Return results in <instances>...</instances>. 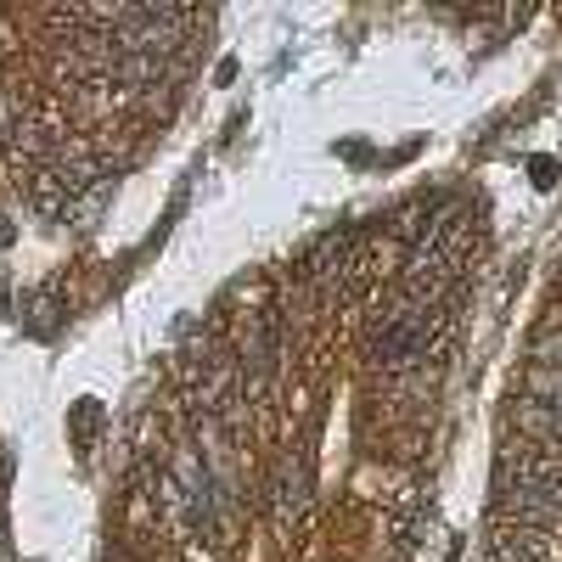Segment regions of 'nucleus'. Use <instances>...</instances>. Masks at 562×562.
I'll return each mask as SVG.
<instances>
[{
	"label": "nucleus",
	"instance_id": "1",
	"mask_svg": "<svg viewBox=\"0 0 562 562\" xmlns=\"http://www.w3.org/2000/svg\"><path fill=\"white\" fill-rule=\"evenodd\" d=\"M304 506H310V467L299 456V461H281L276 467V479H270V512H276V524H299Z\"/></svg>",
	"mask_w": 562,
	"mask_h": 562
},
{
	"label": "nucleus",
	"instance_id": "2",
	"mask_svg": "<svg viewBox=\"0 0 562 562\" xmlns=\"http://www.w3.org/2000/svg\"><path fill=\"white\" fill-rule=\"evenodd\" d=\"M97 422H102V405H97V400L74 405V439H79V445H90V434H97Z\"/></svg>",
	"mask_w": 562,
	"mask_h": 562
}]
</instances>
